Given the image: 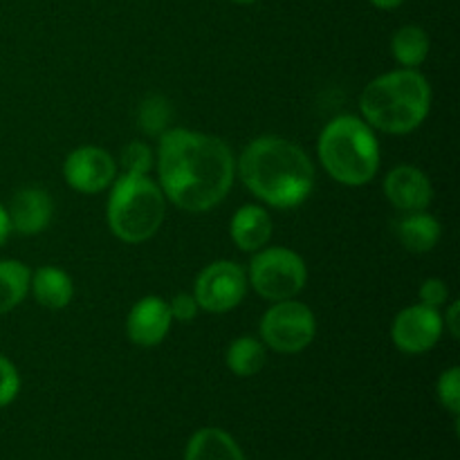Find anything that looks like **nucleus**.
Instances as JSON below:
<instances>
[{
	"label": "nucleus",
	"mask_w": 460,
	"mask_h": 460,
	"mask_svg": "<svg viewBox=\"0 0 460 460\" xmlns=\"http://www.w3.org/2000/svg\"><path fill=\"white\" fill-rule=\"evenodd\" d=\"M236 175V157L216 135L171 128L157 146V187L182 211L202 214L225 200Z\"/></svg>",
	"instance_id": "f257e3e1"
},
{
	"label": "nucleus",
	"mask_w": 460,
	"mask_h": 460,
	"mask_svg": "<svg viewBox=\"0 0 460 460\" xmlns=\"http://www.w3.org/2000/svg\"><path fill=\"white\" fill-rule=\"evenodd\" d=\"M243 184L274 209L304 205L314 189V164L295 142L277 135L252 139L236 162Z\"/></svg>",
	"instance_id": "f03ea898"
},
{
	"label": "nucleus",
	"mask_w": 460,
	"mask_h": 460,
	"mask_svg": "<svg viewBox=\"0 0 460 460\" xmlns=\"http://www.w3.org/2000/svg\"><path fill=\"white\" fill-rule=\"evenodd\" d=\"M362 119L373 130L407 135L422 126L431 111V85L418 70L386 72L376 76L359 97Z\"/></svg>",
	"instance_id": "7ed1b4c3"
},
{
	"label": "nucleus",
	"mask_w": 460,
	"mask_h": 460,
	"mask_svg": "<svg viewBox=\"0 0 460 460\" xmlns=\"http://www.w3.org/2000/svg\"><path fill=\"white\" fill-rule=\"evenodd\" d=\"M317 155L323 171L346 187H364L380 171L376 130L355 115H340L323 126Z\"/></svg>",
	"instance_id": "20e7f679"
},
{
	"label": "nucleus",
	"mask_w": 460,
	"mask_h": 460,
	"mask_svg": "<svg viewBox=\"0 0 460 460\" xmlns=\"http://www.w3.org/2000/svg\"><path fill=\"white\" fill-rule=\"evenodd\" d=\"M166 214V198L148 175L121 173L108 198V227L119 241L137 245L160 232Z\"/></svg>",
	"instance_id": "39448f33"
},
{
	"label": "nucleus",
	"mask_w": 460,
	"mask_h": 460,
	"mask_svg": "<svg viewBox=\"0 0 460 460\" xmlns=\"http://www.w3.org/2000/svg\"><path fill=\"white\" fill-rule=\"evenodd\" d=\"M308 281L305 261L288 247H263L254 252L247 272V286L268 301L295 299Z\"/></svg>",
	"instance_id": "423d86ee"
},
{
	"label": "nucleus",
	"mask_w": 460,
	"mask_h": 460,
	"mask_svg": "<svg viewBox=\"0 0 460 460\" xmlns=\"http://www.w3.org/2000/svg\"><path fill=\"white\" fill-rule=\"evenodd\" d=\"M261 341L281 355H295L308 349L317 335V319L305 304L295 299L277 301L261 317Z\"/></svg>",
	"instance_id": "0eeeda50"
},
{
	"label": "nucleus",
	"mask_w": 460,
	"mask_h": 460,
	"mask_svg": "<svg viewBox=\"0 0 460 460\" xmlns=\"http://www.w3.org/2000/svg\"><path fill=\"white\" fill-rule=\"evenodd\" d=\"M247 295V274L234 261L209 263L196 279L193 296L198 308L211 314H223L241 305Z\"/></svg>",
	"instance_id": "6e6552de"
},
{
	"label": "nucleus",
	"mask_w": 460,
	"mask_h": 460,
	"mask_svg": "<svg viewBox=\"0 0 460 460\" xmlns=\"http://www.w3.org/2000/svg\"><path fill=\"white\" fill-rule=\"evenodd\" d=\"M443 314L425 304L400 310L391 326V340L404 355L429 353L443 335Z\"/></svg>",
	"instance_id": "1a4fd4ad"
},
{
	"label": "nucleus",
	"mask_w": 460,
	"mask_h": 460,
	"mask_svg": "<svg viewBox=\"0 0 460 460\" xmlns=\"http://www.w3.org/2000/svg\"><path fill=\"white\" fill-rule=\"evenodd\" d=\"M63 178L75 191L94 196L111 187L117 178V162L106 148H75L63 162Z\"/></svg>",
	"instance_id": "9d476101"
},
{
	"label": "nucleus",
	"mask_w": 460,
	"mask_h": 460,
	"mask_svg": "<svg viewBox=\"0 0 460 460\" xmlns=\"http://www.w3.org/2000/svg\"><path fill=\"white\" fill-rule=\"evenodd\" d=\"M385 196L398 211L416 214L429 209L434 200V184L422 169L402 164L389 171L385 178Z\"/></svg>",
	"instance_id": "9b49d317"
},
{
	"label": "nucleus",
	"mask_w": 460,
	"mask_h": 460,
	"mask_svg": "<svg viewBox=\"0 0 460 460\" xmlns=\"http://www.w3.org/2000/svg\"><path fill=\"white\" fill-rule=\"evenodd\" d=\"M171 326H173V317H171L169 301L162 296H144L137 304L130 308L128 319H126V332L133 344L151 349L164 341L169 335Z\"/></svg>",
	"instance_id": "f8f14e48"
},
{
	"label": "nucleus",
	"mask_w": 460,
	"mask_h": 460,
	"mask_svg": "<svg viewBox=\"0 0 460 460\" xmlns=\"http://www.w3.org/2000/svg\"><path fill=\"white\" fill-rule=\"evenodd\" d=\"M7 216L13 232L22 234V236H36L52 223L54 200L48 191L39 187L18 189L9 200Z\"/></svg>",
	"instance_id": "ddd939ff"
},
{
	"label": "nucleus",
	"mask_w": 460,
	"mask_h": 460,
	"mask_svg": "<svg viewBox=\"0 0 460 460\" xmlns=\"http://www.w3.org/2000/svg\"><path fill=\"white\" fill-rule=\"evenodd\" d=\"M234 245L241 252H259L272 238V218L268 211L259 205H245L232 216L229 223Z\"/></svg>",
	"instance_id": "4468645a"
},
{
	"label": "nucleus",
	"mask_w": 460,
	"mask_h": 460,
	"mask_svg": "<svg viewBox=\"0 0 460 460\" xmlns=\"http://www.w3.org/2000/svg\"><path fill=\"white\" fill-rule=\"evenodd\" d=\"M30 290L36 304L43 308L63 310L66 305H70L72 296H75V283H72L70 274H66L63 270L45 265L31 274Z\"/></svg>",
	"instance_id": "2eb2a0df"
},
{
	"label": "nucleus",
	"mask_w": 460,
	"mask_h": 460,
	"mask_svg": "<svg viewBox=\"0 0 460 460\" xmlns=\"http://www.w3.org/2000/svg\"><path fill=\"white\" fill-rule=\"evenodd\" d=\"M184 460H245V454L227 431L205 427L189 438Z\"/></svg>",
	"instance_id": "dca6fc26"
},
{
	"label": "nucleus",
	"mask_w": 460,
	"mask_h": 460,
	"mask_svg": "<svg viewBox=\"0 0 460 460\" xmlns=\"http://www.w3.org/2000/svg\"><path fill=\"white\" fill-rule=\"evenodd\" d=\"M440 223L431 214L425 211H416V214H407L395 223V236H398L400 245L413 254H427L434 250L440 241Z\"/></svg>",
	"instance_id": "f3484780"
},
{
	"label": "nucleus",
	"mask_w": 460,
	"mask_h": 460,
	"mask_svg": "<svg viewBox=\"0 0 460 460\" xmlns=\"http://www.w3.org/2000/svg\"><path fill=\"white\" fill-rule=\"evenodd\" d=\"M31 272L21 261H0V314L12 313L30 292Z\"/></svg>",
	"instance_id": "a211bd4d"
},
{
	"label": "nucleus",
	"mask_w": 460,
	"mask_h": 460,
	"mask_svg": "<svg viewBox=\"0 0 460 460\" xmlns=\"http://www.w3.org/2000/svg\"><path fill=\"white\" fill-rule=\"evenodd\" d=\"M391 52L400 66L416 70L429 57V36L418 25L400 27L391 39Z\"/></svg>",
	"instance_id": "6ab92c4d"
},
{
	"label": "nucleus",
	"mask_w": 460,
	"mask_h": 460,
	"mask_svg": "<svg viewBox=\"0 0 460 460\" xmlns=\"http://www.w3.org/2000/svg\"><path fill=\"white\" fill-rule=\"evenodd\" d=\"M265 359H268V350L263 341L256 337H236L225 353L227 368L238 377L256 376L265 367Z\"/></svg>",
	"instance_id": "aec40b11"
},
{
	"label": "nucleus",
	"mask_w": 460,
	"mask_h": 460,
	"mask_svg": "<svg viewBox=\"0 0 460 460\" xmlns=\"http://www.w3.org/2000/svg\"><path fill=\"white\" fill-rule=\"evenodd\" d=\"M171 117L169 102L164 97H148L146 102L139 106V126L146 135H162L166 121Z\"/></svg>",
	"instance_id": "412c9836"
},
{
	"label": "nucleus",
	"mask_w": 460,
	"mask_h": 460,
	"mask_svg": "<svg viewBox=\"0 0 460 460\" xmlns=\"http://www.w3.org/2000/svg\"><path fill=\"white\" fill-rule=\"evenodd\" d=\"M153 164H155V157L148 144L144 142H130L128 146L121 151V173L128 175H148L151 173Z\"/></svg>",
	"instance_id": "4be33fe9"
},
{
	"label": "nucleus",
	"mask_w": 460,
	"mask_h": 460,
	"mask_svg": "<svg viewBox=\"0 0 460 460\" xmlns=\"http://www.w3.org/2000/svg\"><path fill=\"white\" fill-rule=\"evenodd\" d=\"M436 395H438L440 404L447 409L452 416L460 413V368L452 367L438 377L436 382Z\"/></svg>",
	"instance_id": "5701e85b"
},
{
	"label": "nucleus",
	"mask_w": 460,
	"mask_h": 460,
	"mask_svg": "<svg viewBox=\"0 0 460 460\" xmlns=\"http://www.w3.org/2000/svg\"><path fill=\"white\" fill-rule=\"evenodd\" d=\"M18 391H21V376H18V368L13 367L12 359L0 355V409L9 407V404L18 398Z\"/></svg>",
	"instance_id": "b1692460"
},
{
	"label": "nucleus",
	"mask_w": 460,
	"mask_h": 460,
	"mask_svg": "<svg viewBox=\"0 0 460 460\" xmlns=\"http://www.w3.org/2000/svg\"><path fill=\"white\" fill-rule=\"evenodd\" d=\"M418 296H420V304L440 310L443 305H447L449 290L443 279H425L420 290H418Z\"/></svg>",
	"instance_id": "393cba45"
},
{
	"label": "nucleus",
	"mask_w": 460,
	"mask_h": 460,
	"mask_svg": "<svg viewBox=\"0 0 460 460\" xmlns=\"http://www.w3.org/2000/svg\"><path fill=\"white\" fill-rule=\"evenodd\" d=\"M169 308H171V317L180 323H189L196 319L198 314V301L191 292H178L173 299L169 301Z\"/></svg>",
	"instance_id": "a878e982"
},
{
	"label": "nucleus",
	"mask_w": 460,
	"mask_h": 460,
	"mask_svg": "<svg viewBox=\"0 0 460 460\" xmlns=\"http://www.w3.org/2000/svg\"><path fill=\"white\" fill-rule=\"evenodd\" d=\"M443 326H447L449 335H452L454 340H458L460 331H458V304L456 301H454V304L447 308V313L443 314Z\"/></svg>",
	"instance_id": "bb28decb"
},
{
	"label": "nucleus",
	"mask_w": 460,
	"mask_h": 460,
	"mask_svg": "<svg viewBox=\"0 0 460 460\" xmlns=\"http://www.w3.org/2000/svg\"><path fill=\"white\" fill-rule=\"evenodd\" d=\"M9 234H12V225H9V216H7V207L0 202V247L7 243Z\"/></svg>",
	"instance_id": "cd10ccee"
},
{
	"label": "nucleus",
	"mask_w": 460,
	"mask_h": 460,
	"mask_svg": "<svg viewBox=\"0 0 460 460\" xmlns=\"http://www.w3.org/2000/svg\"><path fill=\"white\" fill-rule=\"evenodd\" d=\"M377 9H398L404 0H368Z\"/></svg>",
	"instance_id": "c85d7f7f"
},
{
	"label": "nucleus",
	"mask_w": 460,
	"mask_h": 460,
	"mask_svg": "<svg viewBox=\"0 0 460 460\" xmlns=\"http://www.w3.org/2000/svg\"><path fill=\"white\" fill-rule=\"evenodd\" d=\"M234 3H238V4H250V3H254V0H234Z\"/></svg>",
	"instance_id": "c756f323"
}]
</instances>
